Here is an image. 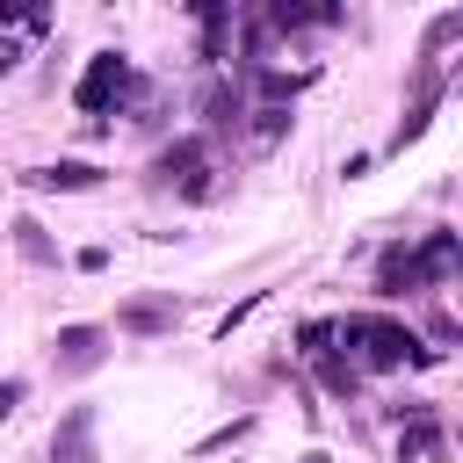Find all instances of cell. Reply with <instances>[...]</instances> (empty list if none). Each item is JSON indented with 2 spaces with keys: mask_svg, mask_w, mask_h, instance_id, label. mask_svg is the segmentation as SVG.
Here are the masks:
<instances>
[{
  "mask_svg": "<svg viewBox=\"0 0 463 463\" xmlns=\"http://www.w3.org/2000/svg\"><path fill=\"white\" fill-rule=\"evenodd\" d=\"M14 65H22V36H0V80H7Z\"/></svg>",
  "mask_w": 463,
  "mask_h": 463,
  "instance_id": "cell-22",
  "label": "cell"
},
{
  "mask_svg": "<svg viewBox=\"0 0 463 463\" xmlns=\"http://www.w3.org/2000/svg\"><path fill=\"white\" fill-rule=\"evenodd\" d=\"M174 318H181L174 304H123V311H116V326H123V333H166Z\"/></svg>",
  "mask_w": 463,
  "mask_h": 463,
  "instance_id": "cell-13",
  "label": "cell"
},
{
  "mask_svg": "<svg viewBox=\"0 0 463 463\" xmlns=\"http://www.w3.org/2000/svg\"><path fill=\"white\" fill-rule=\"evenodd\" d=\"M203 166H210V137H174V145H166V152L152 159V174H159L166 188H181V181H195Z\"/></svg>",
  "mask_w": 463,
  "mask_h": 463,
  "instance_id": "cell-4",
  "label": "cell"
},
{
  "mask_svg": "<svg viewBox=\"0 0 463 463\" xmlns=\"http://www.w3.org/2000/svg\"><path fill=\"white\" fill-rule=\"evenodd\" d=\"M51 354H58L65 376H87V369L109 354V333H101V326H65V333L51 340Z\"/></svg>",
  "mask_w": 463,
  "mask_h": 463,
  "instance_id": "cell-3",
  "label": "cell"
},
{
  "mask_svg": "<svg viewBox=\"0 0 463 463\" xmlns=\"http://www.w3.org/2000/svg\"><path fill=\"white\" fill-rule=\"evenodd\" d=\"M420 456H441V420L427 405H412L405 427H398V463H420Z\"/></svg>",
  "mask_w": 463,
  "mask_h": 463,
  "instance_id": "cell-8",
  "label": "cell"
},
{
  "mask_svg": "<svg viewBox=\"0 0 463 463\" xmlns=\"http://www.w3.org/2000/svg\"><path fill=\"white\" fill-rule=\"evenodd\" d=\"M456 36H463V14H456V7H441V14L427 22V65H434V58H441Z\"/></svg>",
  "mask_w": 463,
  "mask_h": 463,
  "instance_id": "cell-18",
  "label": "cell"
},
{
  "mask_svg": "<svg viewBox=\"0 0 463 463\" xmlns=\"http://www.w3.org/2000/svg\"><path fill=\"white\" fill-rule=\"evenodd\" d=\"M0 22H22V36H51V0H0Z\"/></svg>",
  "mask_w": 463,
  "mask_h": 463,
  "instance_id": "cell-14",
  "label": "cell"
},
{
  "mask_svg": "<svg viewBox=\"0 0 463 463\" xmlns=\"http://www.w3.org/2000/svg\"><path fill=\"white\" fill-rule=\"evenodd\" d=\"M22 181H29V188H58V195H80V188H101V166H94V159H51V166H29Z\"/></svg>",
  "mask_w": 463,
  "mask_h": 463,
  "instance_id": "cell-5",
  "label": "cell"
},
{
  "mask_svg": "<svg viewBox=\"0 0 463 463\" xmlns=\"http://www.w3.org/2000/svg\"><path fill=\"white\" fill-rule=\"evenodd\" d=\"M318 376H326V391H333V398H354V391H362V369H354V362H340V354H318Z\"/></svg>",
  "mask_w": 463,
  "mask_h": 463,
  "instance_id": "cell-17",
  "label": "cell"
},
{
  "mask_svg": "<svg viewBox=\"0 0 463 463\" xmlns=\"http://www.w3.org/2000/svg\"><path fill=\"white\" fill-rule=\"evenodd\" d=\"M333 340L347 347V362L354 369H434L441 362V347H427L405 318H383V311H354V318H340L333 326Z\"/></svg>",
  "mask_w": 463,
  "mask_h": 463,
  "instance_id": "cell-1",
  "label": "cell"
},
{
  "mask_svg": "<svg viewBox=\"0 0 463 463\" xmlns=\"http://www.w3.org/2000/svg\"><path fill=\"white\" fill-rule=\"evenodd\" d=\"M456 275V232H427V246L412 253V289H434Z\"/></svg>",
  "mask_w": 463,
  "mask_h": 463,
  "instance_id": "cell-6",
  "label": "cell"
},
{
  "mask_svg": "<svg viewBox=\"0 0 463 463\" xmlns=\"http://www.w3.org/2000/svg\"><path fill=\"white\" fill-rule=\"evenodd\" d=\"M22 391H29V383H22V376H7V383H0V420H7V412H14V405H22Z\"/></svg>",
  "mask_w": 463,
  "mask_h": 463,
  "instance_id": "cell-21",
  "label": "cell"
},
{
  "mask_svg": "<svg viewBox=\"0 0 463 463\" xmlns=\"http://www.w3.org/2000/svg\"><path fill=\"white\" fill-rule=\"evenodd\" d=\"M87 434H94V405H72V412L58 420V434H51V463H94Z\"/></svg>",
  "mask_w": 463,
  "mask_h": 463,
  "instance_id": "cell-7",
  "label": "cell"
},
{
  "mask_svg": "<svg viewBox=\"0 0 463 463\" xmlns=\"http://www.w3.org/2000/svg\"><path fill=\"white\" fill-rule=\"evenodd\" d=\"M412 289V253L405 246H383V268H376V297L391 304V297H405Z\"/></svg>",
  "mask_w": 463,
  "mask_h": 463,
  "instance_id": "cell-11",
  "label": "cell"
},
{
  "mask_svg": "<svg viewBox=\"0 0 463 463\" xmlns=\"http://www.w3.org/2000/svg\"><path fill=\"white\" fill-rule=\"evenodd\" d=\"M253 116V152H268L282 130H289V109H275V101H260V109H246Z\"/></svg>",
  "mask_w": 463,
  "mask_h": 463,
  "instance_id": "cell-16",
  "label": "cell"
},
{
  "mask_svg": "<svg viewBox=\"0 0 463 463\" xmlns=\"http://www.w3.org/2000/svg\"><path fill=\"white\" fill-rule=\"evenodd\" d=\"M304 87H311V72H275V65H260V101L289 109V94H304Z\"/></svg>",
  "mask_w": 463,
  "mask_h": 463,
  "instance_id": "cell-15",
  "label": "cell"
},
{
  "mask_svg": "<svg viewBox=\"0 0 463 463\" xmlns=\"http://www.w3.org/2000/svg\"><path fill=\"white\" fill-rule=\"evenodd\" d=\"M297 463H333V456H326V449H311V456H297Z\"/></svg>",
  "mask_w": 463,
  "mask_h": 463,
  "instance_id": "cell-23",
  "label": "cell"
},
{
  "mask_svg": "<svg viewBox=\"0 0 463 463\" xmlns=\"http://www.w3.org/2000/svg\"><path fill=\"white\" fill-rule=\"evenodd\" d=\"M297 354H311V362L333 354V318H304V326H297Z\"/></svg>",
  "mask_w": 463,
  "mask_h": 463,
  "instance_id": "cell-19",
  "label": "cell"
},
{
  "mask_svg": "<svg viewBox=\"0 0 463 463\" xmlns=\"http://www.w3.org/2000/svg\"><path fill=\"white\" fill-rule=\"evenodd\" d=\"M260 22H268L275 36H289V29H311V22H318V0H268V7H260Z\"/></svg>",
  "mask_w": 463,
  "mask_h": 463,
  "instance_id": "cell-12",
  "label": "cell"
},
{
  "mask_svg": "<svg viewBox=\"0 0 463 463\" xmlns=\"http://www.w3.org/2000/svg\"><path fill=\"white\" fill-rule=\"evenodd\" d=\"M246 434H253V412H246V420H232V427H217L203 449H232V441H246Z\"/></svg>",
  "mask_w": 463,
  "mask_h": 463,
  "instance_id": "cell-20",
  "label": "cell"
},
{
  "mask_svg": "<svg viewBox=\"0 0 463 463\" xmlns=\"http://www.w3.org/2000/svg\"><path fill=\"white\" fill-rule=\"evenodd\" d=\"M14 246H22L29 268H58V246H51V232H43L36 217H14Z\"/></svg>",
  "mask_w": 463,
  "mask_h": 463,
  "instance_id": "cell-10",
  "label": "cell"
},
{
  "mask_svg": "<svg viewBox=\"0 0 463 463\" xmlns=\"http://www.w3.org/2000/svg\"><path fill=\"white\" fill-rule=\"evenodd\" d=\"M239 116H246V94H239L232 80H210V94H203V123H210V130H239Z\"/></svg>",
  "mask_w": 463,
  "mask_h": 463,
  "instance_id": "cell-9",
  "label": "cell"
},
{
  "mask_svg": "<svg viewBox=\"0 0 463 463\" xmlns=\"http://www.w3.org/2000/svg\"><path fill=\"white\" fill-rule=\"evenodd\" d=\"M130 94H137V72H130V58H123V51H94V58H87V72H80V87H72V101H80L94 123H109Z\"/></svg>",
  "mask_w": 463,
  "mask_h": 463,
  "instance_id": "cell-2",
  "label": "cell"
}]
</instances>
